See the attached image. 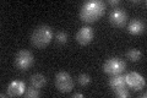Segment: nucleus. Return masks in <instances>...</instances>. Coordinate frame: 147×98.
Instances as JSON below:
<instances>
[{
	"mask_svg": "<svg viewBox=\"0 0 147 98\" xmlns=\"http://www.w3.org/2000/svg\"><path fill=\"white\" fill-rule=\"evenodd\" d=\"M55 41H57L59 44H65L67 42V34L63 31H59L58 33L55 34Z\"/></svg>",
	"mask_w": 147,
	"mask_h": 98,
	"instance_id": "obj_16",
	"label": "nucleus"
},
{
	"mask_svg": "<svg viewBox=\"0 0 147 98\" xmlns=\"http://www.w3.org/2000/svg\"><path fill=\"white\" fill-rule=\"evenodd\" d=\"M93 37H94L93 28H91L90 26H85L77 31L76 41H77V43H80L81 45H87L93 41Z\"/></svg>",
	"mask_w": 147,
	"mask_h": 98,
	"instance_id": "obj_8",
	"label": "nucleus"
},
{
	"mask_svg": "<svg viewBox=\"0 0 147 98\" xmlns=\"http://www.w3.org/2000/svg\"><path fill=\"white\" fill-rule=\"evenodd\" d=\"M72 98H84V95L82 93H74Z\"/></svg>",
	"mask_w": 147,
	"mask_h": 98,
	"instance_id": "obj_19",
	"label": "nucleus"
},
{
	"mask_svg": "<svg viewBox=\"0 0 147 98\" xmlns=\"http://www.w3.org/2000/svg\"><path fill=\"white\" fill-rule=\"evenodd\" d=\"M13 64H15L16 69L21 70V71H26L34 64V57L28 50H20L15 55Z\"/></svg>",
	"mask_w": 147,
	"mask_h": 98,
	"instance_id": "obj_3",
	"label": "nucleus"
},
{
	"mask_svg": "<svg viewBox=\"0 0 147 98\" xmlns=\"http://www.w3.org/2000/svg\"><path fill=\"white\" fill-rule=\"evenodd\" d=\"M26 85L24 81H12L7 87V96L9 97H18L25 93Z\"/></svg>",
	"mask_w": 147,
	"mask_h": 98,
	"instance_id": "obj_9",
	"label": "nucleus"
},
{
	"mask_svg": "<svg viewBox=\"0 0 147 98\" xmlns=\"http://www.w3.org/2000/svg\"><path fill=\"white\" fill-rule=\"evenodd\" d=\"M55 86L60 92L67 93L74 88V80L67 72L60 71L55 76Z\"/></svg>",
	"mask_w": 147,
	"mask_h": 98,
	"instance_id": "obj_5",
	"label": "nucleus"
},
{
	"mask_svg": "<svg viewBox=\"0 0 147 98\" xmlns=\"http://www.w3.org/2000/svg\"><path fill=\"white\" fill-rule=\"evenodd\" d=\"M127 31H129V33L135 34V36L141 34L145 32V23L141 20H139V18H134V20H131L130 23H129Z\"/></svg>",
	"mask_w": 147,
	"mask_h": 98,
	"instance_id": "obj_10",
	"label": "nucleus"
},
{
	"mask_svg": "<svg viewBox=\"0 0 147 98\" xmlns=\"http://www.w3.org/2000/svg\"><path fill=\"white\" fill-rule=\"evenodd\" d=\"M39 95H40V92L38 91V88H36L33 86L26 88V91H25V96L27 98H37V97H39Z\"/></svg>",
	"mask_w": 147,
	"mask_h": 98,
	"instance_id": "obj_14",
	"label": "nucleus"
},
{
	"mask_svg": "<svg viewBox=\"0 0 147 98\" xmlns=\"http://www.w3.org/2000/svg\"><path fill=\"white\" fill-rule=\"evenodd\" d=\"M31 85L36 88H42L45 83H47V77L42 74H34L31 76Z\"/></svg>",
	"mask_w": 147,
	"mask_h": 98,
	"instance_id": "obj_12",
	"label": "nucleus"
},
{
	"mask_svg": "<svg viewBox=\"0 0 147 98\" xmlns=\"http://www.w3.org/2000/svg\"><path fill=\"white\" fill-rule=\"evenodd\" d=\"M126 57H127V59H130L131 62H137V60L141 58V52L139 49H135V48L129 49L127 53H126Z\"/></svg>",
	"mask_w": 147,
	"mask_h": 98,
	"instance_id": "obj_13",
	"label": "nucleus"
},
{
	"mask_svg": "<svg viewBox=\"0 0 147 98\" xmlns=\"http://www.w3.org/2000/svg\"><path fill=\"white\" fill-rule=\"evenodd\" d=\"M126 64L123 59L120 58H109L105 60V63L103 64V71L109 74V75H117V74H121L125 71Z\"/></svg>",
	"mask_w": 147,
	"mask_h": 98,
	"instance_id": "obj_4",
	"label": "nucleus"
},
{
	"mask_svg": "<svg viewBox=\"0 0 147 98\" xmlns=\"http://www.w3.org/2000/svg\"><path fill=\"white\" fill-rule=\"evenodd\" d=\"M127 21V14L125 12V10L123 9H114V10L109 14V22L110 25L114 26V27H124L125 23Z\"/></svg>",
	"mask_w": 147,
	"mask_h": 98,
	"instance_id": "obj_6",
	"label": "nucleus"
},
{
	"mask_svg": "<svg viewBox=\"0 0 147 98\" xmlns=\"http://www.w3.org/2000/svg\"><path fill=\"white\" fill-rule=\"evenodd\" d=\"M146 96H147V95H146V93H142V95H141V96H140V97H141V98H145V97H146Z\"/></svg>",
	"mask_w": 147,
	"mask_h": 98,
	"instance_id": "obj_20",
	"label": "nucleus"
},
{
	"mask_svg": "<svg viewBox=\"0 0 147 98\" xmlns=\"http://www.w3.org/2000/svg\"><path fill=\"white\" fill-rule=\"evenodd\" d=\"M109 86L112 87V90H118V88L125 87L126 86V80L125 76L121 75V74H117V75H112L109 80Z\"/></svg>",
	"mask_w": 147,
	"mask_h": 98,
	"instance_id": "obj_11",
	"label": "nucleus"
},
{
	"mask_svg": "<svg viewBox=\"0 0 147 98\" xmlns=\"http://www.w3.org/2000/svg\"><path fill=\"white\" fill-rule=\"evenodd\" d=\"M53 39V30L47 25L36 27L31 36V43L37 48H44Z\"/></svg>",
	"mask_w": 147,
	"mask_h": 98,
	"instance_id": "obj_2",
	"label": "nucleus"
},
{
	"mask_svg": "<svg viewBox=\"0 0 147 98\" xmlns=\"http://www.w3.org/2000/svg\"><path fill=\"white\" fill-rule=\"evenodd\" d=\"M119 3H120V1H119V0H109V4H110V5H112V6H115V5H118Z\"/></svg>",
	"mask_w": 147,
	"mask_h": 98,
	"instance_id": "obj_18",
	"label": "nucleus"
},
{
	"mask_svg": "<svg viewBox=\"0 0 147 98\" xmlns=\"http://www.w3.org/2000/svg\"><path fill=\"white\" fill-rule=\"evenodd\" d=\"M77 81H79L81 86H88L91 83V76L87 75V74H81V75H79V77H77Z\"/></svg>",
	"mask_w": 147,
	"mask_h": 98,
	"instance_id": "obj_15",
	"label": "nucleus"
},
{
	"mask_svg": "<svg viewBox=\"0 0 147 98\" xmlns=\"http://www.w3.org/2000/svg\"><path fill=\"white\" fill-rule=\"evenodd\" d=\"M105 11V4L100 0H90L81 6L80 17L84 22L92 23L99 20Z\"/></svg>",
	"mask_w": 147,
	"mask_h": 98,
	"instance_id": "obj_1",
	"label": "nucleus"
},
{
	"mask_svg": "<svg viewBox=\"0 0 147 98\" xmlns=\"http://www.w3.org/2000/svg\"><path fill=\"white\" fill-rule=\"evenodd\" d=\"M125 80H126V85L130 86L131 88H134L135 91L142 90L146 85L144 76H141L139 72H135V71L129 72L125 76Z\"/></svg>",
	"mask_w": 147,
	"mask_h": 98,
	"instance_id": "obj_7",
	"label": "nucleus"
},
{
	"mask_svg": "<svg viewBox=\"0 0 147 98\" xmlns=\"http://www.w3.org/2000/svg\"><path fill=\"white\" fill-rule=\"evenodd\" d=\"M114 93H115V96L119 97V98H126L129 97V91L126 90L125 87H121V88H118V90H114Z\"/></svg>",
	"mask_w": 147,
	"mask_h": 98,
	"instance_id": "obj_17",
	"label": "nucleus"
}]
</instances>
